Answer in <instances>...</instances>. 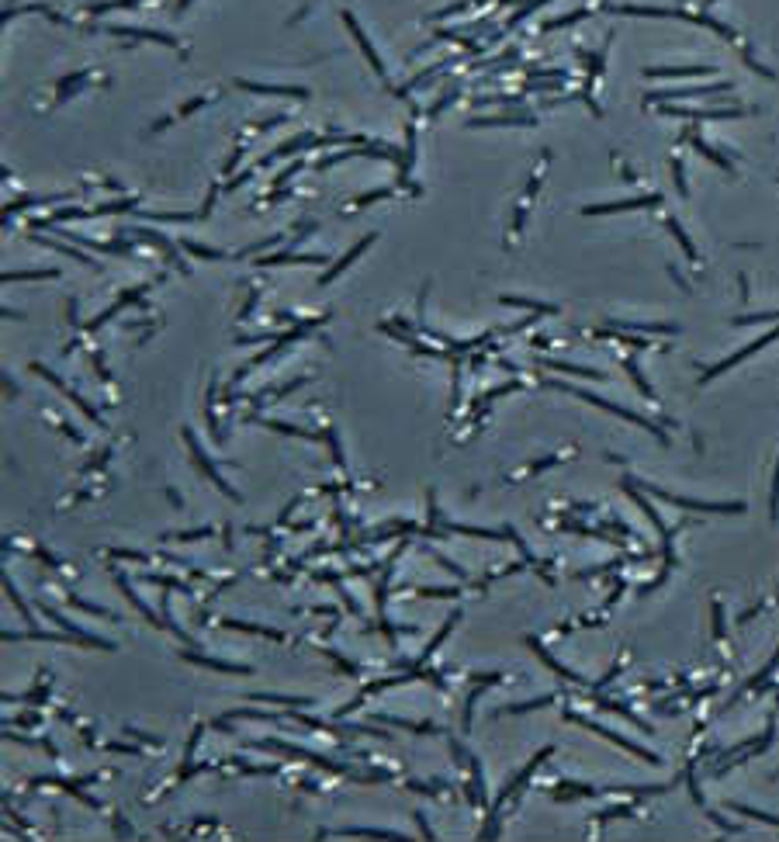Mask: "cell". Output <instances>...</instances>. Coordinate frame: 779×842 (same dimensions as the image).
<instances>
[{
  "label": "cell",
  "instance_id": "cell-18",
  "mask_svg": "<svg viewBox=\"0 0 779 842\" xmlns=\"http://www.w3.org/2000/svg\"><path fill=\"white\" fill-rule=\"evenodd\" d=\"M139 0H104V4H90V14H104V11H118V7H135Z\"/></svg>",
  "mask_w": 779,
  "mask_h": 842
},
{
  "label": "cell",
  "instance_id": "cell-12",
  "mask_svg": "<svg viewBox=\"0 0 779 842\" xmlns=\"http://www.w3.org/2000/svg\"><path fill=\"white\" fill-rule=\"evenodd\" d=\"M710 66H652L648 77H706Z\"/></svg>",
  "mask_w": 779,
  "mask_h": 842
},
{
  "label": "cell",
  "instance_id": "cell-24",
  "mask_svg": "<svg viewBox=\"0 0 779 842\" xmlns=\"http://www.w3.org/2000/svg\"><path fill=\"white\" fill-rule=\"evenodd\" d=\"M201 104H205V97H198V101H187V104L180 108V115H191V111H194V108H201Z\"/></svg>",
  "mask_w": 779,
  "mask_h": 842
},
{
  "label": "cell",
  "instance_id": "cell-11",
  "mask_svg": "<svg viewBox=\"0 0 779 842\" xmlns=\"http://www.w3.org/2000/svg\"><path fill=\"white\" fill-rule=\"evenodd\" d=\"M260 264H326V253H274Z\"/></svg>",
  "mask_w": 779,
  "mask_h": 842
},
{
  "label": "cell",
  "instance_id": "cell-1",
  "mask_svg": "<svg viewBox=\"0 0 779 842\" xmlns=\"http://www.w3.org/2000/svg\"><path fill=\"white\" fill-rule=\"evenodd\" d=\"M184 440L191 444V454H194V462H198V464H201V468H205V475H208V478H211V482H215V485H218V489H222V493H225V496L232 500V503H239L243 496H239V493H236V489H232V485H229V482H225V478L218 475V468H215V464H211V458H208L205 451H201V444L194 440V433H191V430H184Z\"/></svg>",
  "mask_w": 779,
  "mask_h": 842
},
{
  "label": "cell",
  "instance_id": "cell-21",
  "mask_svg": "<svg viewBox=\"0 0 779 842\" xmlns=\"http://www.w3.org/2000/svg\"><path fill=\"white\" fill-rule=\"evenodd\" d=\"M184 250H191L194 256H205V260H218V256H225V253H218V250H208V247H198V243H191V240H184L180 243Z\"/></svg>",
  "mask_w": 779,
  "mask_h": 842
},
{
  "label": "cell",
  "instance_id": "cell-4",
  "mask_svg": "<svg viewBox=\"0 0 779 842\" xmlns=\"http://www.w3.org/2000/svg\"><path fill=\"white\" fill-rule=\"evenodd\" d=\"M776 337H779V330H773V333H766V337H759V340H755V343H748V347H741L738 354H731V357H728L724 364H717V368H710V371L703 375V381H710V378H713V375H721V371H728V368H735L738 361H744V357H752L755 350H762L766 343H773V340H776Z\"/></svg>",
  "mask_w": 779,
  "mask_h": 842
},
{
  "label": "cell",
  "instance_id": "cell-10",
  "mask_svg": "<svg viewBox=\"0 0 779 842\" xmlns=\"http://www.w3.org/2000/svg\"><path fill=\"white\" fill-rule=\"evenodd\" d=\"M655 194H644V198H630V202H613V205H592L585 209L589 215H606V211H627V209H644V205H655Z\"/></svg>",
  "mask_w": 779,
  "mask_h": 842
},
{
  "label": "cell",
  "instance_id": "cell-9",
  "mask_svg": "<svg viewBox=\"0 0 779 842\" xmlns=\"http://www.w3.org/2000/svg\"><path fill=\"white\" fill-rule=\"evenodd\" d=\"M731 84H710V87H686V90H658L648 101H668V97H703V94H713V90H728Z\"/></svg>",
  "mask_w": 779,
  "mask_h": 842
},
{
  "label": "cell",
  "instance_id": "cell-15",
  "mask_svg": "<svg viewBox=\"0 0 779 842\" xmlns=\"http://www.w3.org/2000/svg\"><path fill=\"white\" fill-rule=\"evenodd\" d=\"M39 278H56V271H11V274H4L7 285H14V281H39Z\"/></svg>",
  "mask_w": 779,
  "mask_h": 842
},
{
  "label": "cell",
  "instance_id": "cell-6",
  "mask_svg": "<svg viewBox=\"0 0 779 842\" xmlns=\"http://www.w3.org/2000/svg\"><path fill=\"white\" fill-rule=\"evenodd\" d=\"M370 240H374V236H364L361 243H354L350 250L343 253V256H339L336 264H329V271H326V274H323V278H319V285H329V281H336V274H339V271H347V267H350V264H354V260H357L361 253L368 250V247H370Z\"/></svg>",
  "mask_w": 779,
  "mask_h": 842
},
{
  "label": "cell",
  "instance_id": "cell-3",
  "mask_svg": "<svg viewBox=\"0 0 779 842\" xmlns=\"http://www.w3.org/2000/svg\"><path fill=\"white\" fill-rule=\"evenodd\" d=\"M32 368H35V371H39V375H42V378H45V381H52V385H56V388H59V392H63V395H66V399H70V402H73L77 409H80V413H83V416H87V420L101 423V420H97V409H94V406H90L87 399H80V395H77V392H73V388H70L66 381H59V378H56V375H52V371H45L42 364H32Z\"/></svg>",
  "mask_w": 779,
  "mask_h": 842
},
{
  "label": "cell",
  "instance_id": "cell-19",
  "mask_svg": "<svg viewBox=\"0 0 779 842\" xmlns=\"http://www.w3.org/2000/svg\"><path fill=\"white\" fill-rule=\"evenodd\" d=\"M149 218H160V222H191L198 218L194 211H149Z\"/></svg>",
  "mask_w": 779,
  "mask_h": 842
},
{
  "label": "cell",
  "instance_id": "cell-26",
  "mask_svg": "<svg viewBox=\"0 0 779 842\" xmlns=\"http://www.w3.org/2000/svg\"><path fill=\"white\" fill-rule=\"evenodd\" d=\"M187 4H191V0H180V4H177V11H184V7H187Z\"/></svg>",
  "mask_w": 779,
  "mask_h": 842
},
{
  "label": "cell",
  "instance_id": "cell-14",
  "mask_svg": "<svg viewBox=\"0 0 779 842\" xmlns=\"http://www.w3.org/2000/svg\"><path fill=\"white\" fill-rule=\"evenodd\" d=\"M225 628H236V631H247V634H263L270 641H285V634L274 631V628H263V624H247V621H222Z\"/></svg>",
  "mask_w": 779,
  "mask_h": 842
},
{
  "label": "cell",
  "instance_id": "cell-13",
  "mask_svg": "<svg viewBox=\"0 0 779 842\" xmlns=\"http://www.w3.org/2000/svg\"><path fill=\"white\" fill-rule=\"evenodd\" d=\"M249 700H260V704H281V707L316 704V697H278V693H249Z\"/></svg>",
  "mask_w": 779,
  "mask_h": 842
},
{
  "label": "cell",
  "instance_id": "cell-23",
  "mask_svg": "<svg viewBox=\"0 0 779 842\" xmlns=\"http://www.w3.org/2000/svg\"><path fill=\"white\" fill-rule=\"evenodd\" d=\"M7 593H11V600H14V607H18V610H21V617H25V621H28V617H32V614H28V607H25V600H21V596H18V590H14V586H11V583H7Z\"/></svg>",
  "mask_w": 779,
  "mask_h": 842
},
{
  "label": "cell",
  "instance_id": "cell-7",
  "mask_svg": "<svg viewBox=\"0 0 779 842\" xmlns=\"http://www.w3.org/2000/svg\"><path fill=\"white\" fill-rule=\"evenodd\" d=\"M343 21H347V28L354 32V39H357V45H361V52L368 56V63H370V70L378 73V77H385V66H381V59H378V52H374V45L368 42V35L361 32V25L354 21V14H343Z\"/></svg>",
  "mask_w": 779,
  "mask_h": 842
},
{
  "label": "cell",
  "instance_id": "cell-22",
  "mask_svg": "<svg viewBox=\"0 0 779 842\" xmlns=\"http://www.w3.org/2000/svg\"><path fill=\"white\" fill-rule=\"evenodd\" d=\"M70 603L73 607H80V610H87V614H97V617H111L104 607H94V603H87V600H80V596H70Z\"/></svg>",
  "mask_w": 779,
  "mask_h": 842
},
{
  "label": "cell",
  "instance_id": "cell-2",
  "mask_svg": "<svg viewBox=\"0 0 779 842\" xmlns=\"http://www.w3.org/2000/svg\"><path fill=\"white\" fill-rule=\"evenodd\" d=\"M561 392H575V395H582L585 402H592V406H599V409H606V413H616V416H623L627 423H637V426H644V430H652V433H658L655 426L648 420H641V416H634L630 409H623V406H613V402H606V399H599V395H592V392H582V388H572V385H558ZM661 437V433H658Z\"/></svg>",
  "mask_w": 779,
  "mask_h": 842
},
{
  "label": "cell",
  "instance_id": "cell-20",
  "mask_svg": "<svg viewBox=\"0 0 779 842\" xmlns=\"http://www.w3.org/2000/svg\"><path fill=\"white\" fill-rule=\"evenodd\" d=\"M668 229H672V233H675V240L683 243V250H686V256H693V260H697V250H693V243H690V236H686V233L679 229V222H675V218H668Z\"/></svg>",
  "mask_w": 779,
  "mask_h": 842
},
{
  "label": "cell",
  "instance_id": "cell-17",
  "mask_svg": "<svg viewBox=\"0 0 779 842\" xmlns=\"http://www.w3.org/2000/svg\"><path fill=\"white\" fill-rule=\"evenodd\" d=\"M502 302H506V305H523V309H533V312H558L554 305H544V302H530V298H516V295H506Z\"/></svg>",
  "mask_w": 779,
  "mask_h": 842
},
{
  "label": "cell",
  "instance_id": "cell-16",
  "mask_svg": "<svg viewBox=\"0 0 779 842\" xmlns=\"http://www.w3.org/2000/svg\"><path fill=\"white\" fill-rule=\"evenodd\" d=\"M527 122H533V118H513V115H502V118H475L471 122V128L478 125H527Z\"/></svg>",
  "mask_w": 779,
  "mask_h": 842
},
{
  "label": "cell",
  "instance_id": "cell-5",
  "mask_svg": "<svg viewBox=\"0 0 779 842\" xmlns=\"http://www.w3.org/2000/svg\"><path fill=\"white\" fill-rule=\"evenodd\" d=\"M184 662H191V666H208V669H215V673H232V676H249V673H253L249 666L222 662V659H211V655H198V652H184Z\"/></svg>",
  "mask_w": 779,
  "mask_h": 842
},
{
  "label": "cell",
  "instance_id": "cell-25",
  "mask_svg": "<svg viewBox=\"0 0 779 842\" xmlns=\"http://www.w3.org/2000/svg\"><path fill=\"white\" fill-rule=\"evenodd\" d=\"M208 531H184V534H177L180 541H194V538H205Z\"/></svg>",
  "mask_w": 779,
  "mask_h": 842
},
{
  "label": "cell",
  "instance_id": "cell-8",
  "mask_svg": "<svg viewBox=\"0 0 779 842\" xmlns=\"http://www.w3.org/2000/svg\"><path fill=\"white\" fill-rule=\"evenodd\" d=\"M239 90H249V94H287V97H309L305 87H278V84H253V80H236Z\"/></svg>",
  "mask_w": 779,
  "mask_h": 842
}]
</instances>
